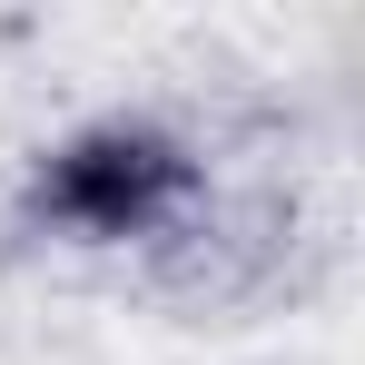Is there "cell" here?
I'll list each match as a JSON object with an SVG mask.
<instances>
[{
    "label": "cell",
    "instance_id": "1",
    "mask_svg": "<svg viewBox=\"0 0 365 365\" xmlns=\"http://www.w3.org/2000/svg\"><path fill=\"white\" fill-rule=\"evenodd\" d=\"M207 197V158L158 119H89L60 148L30 158L20 178V227L79 247H128V237H168L187 207Z\"/></svg>",
    "mask_w": 365,
    "mask_h": 365
},
{
    "label": "cell",
    "instance_id": "2",
    "mask_svg": "<svg viewBox=\"0 0 365 365\" xmlns=\"http://www.w3.org/2000/svg\"><path fill=\"white\" fill-rule=\"evenodd\" d=\"M277 227H287V207H187L178 227L158 237V277L178 287V297H237V287H257L267 267H277Z\"/></svg>",
    "mask_w": 365,
    "mask_h": 365
}]
</instances>
